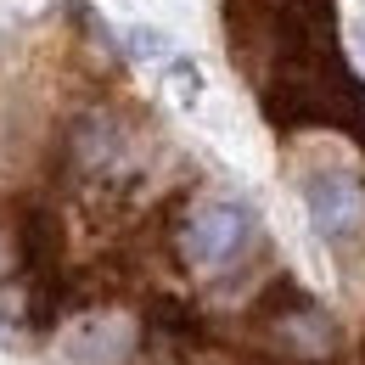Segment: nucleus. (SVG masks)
Instances as JSON below:
<instances>
[{
    "instance_id": "f257e3e1",
    "label": "nucleus",
    "mask_w": 365,
    "mask_h": 365,
    "mask_svg": "<svg viewBox=\"0 0 365 365\" xmlns=\"http://www.w3.org/2000/svg\"><path fill=\"white\" fill-rule=\"evenodd\" d=\"M253 320L264 326L270 349L287 354L292 365H337V320L326 315L298 281H275L253 304Z\"/></svg>"
},
{
    "instance_id": "f03ea898",
    "label": "nucleus",
    "mask_w": 365,
    "mask_h": 365,
    "mask_svg": "<svg viewBox=\"0 0 365 365\" xmlns=\"http://www.w3.org/2000/svg\"><path fill=\"white\" fill-rule=\"evenodd\" d=\"M304 202H309V225L320 242L349 247L365 236V185L349 169H315L304 180Z\"/></svg>"
},
{
    "instance_id": "7ed1b4c3",
    "label": "nucleus",
    "mask_w": 365,
    "mask_h": 365,
    "mask_svg": "<svg viewBox=\"0 0 365 365\" xmlns=\"http://www.w3.org/2000/svg\"><path fill=\"white\" fill-rule=\"evenodd\" d=\"M247 242H253V208H242V202H202L180 236L185 259L197 270H225Z\"/></svg>"
},
{
    "instance_id": "20e7f679",
    "label": "nucleus",
    "mask_w": 365,
    "mask_h": 365,
    "mask_svg": "<svg viewBox=\"0 0 365 365\" xmlns=\"http://www.w3.org/2000/svg\"><path fill=\"white\" fill-rule=\"evenodd\" d=\"M360 56H365V34H360Z\"/></svg>"
},
{
    "instance_id": "39448f33",
    "label": "nucleus",
    "mask_w": 365,
    "mask_h": 365,
    "mask_svg": "<svg viewBox=\"0 0 365 365\" xmlns=\"http://www.w3.org/2000/svg\"><path fill=\"white\" fill-rule=\"evenodd\" d=\"M360 365H365V360H360Z\"/></svg>"
}]
</instances>
